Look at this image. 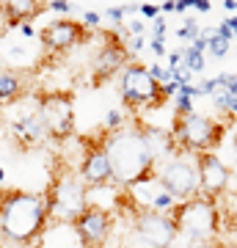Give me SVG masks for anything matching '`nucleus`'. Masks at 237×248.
<instances>
[{"instance_id": "nucleus-31", "label": "nucleus", "mask_w": 237, "mask_h": 248, "mask_svg": "<svg viewBox=\"0 0 237 248\" xmlns=\"http://www.w3.org/2000/svg\"><path fill=\"white\" fill-rule=\"evenodd\" d=\"M152 31H155L152 36H166V33H168V19L163 17V14H160V17L155 19V25H152Z\"/></svg>"}, {"instance_id": "nucleus-17", "label": "nucleus", "mask_w": 237, "mask_h": 248, "mask_svg": "<svg viewBox=\"0 0 237 248\" xmlns=\"http://www.w3.org/2000/svg\"><path fill=\"white\" fill-rule=\"evenodd\" d=\"M28 94V78L14 66H0V108L17 105Z\"/></svg>"}, {"instance_id": "nucleus-13", "label": "nucleus", "mask_w": 237, "mask_h": 248, "mask_svg": "<svg viewBox=\"0 0 237 248\" xmlns=\"http://www.w3.org/2000/svg\"><path fill=\"white\" fill-rule=\"evenodd\" d=\"M78 177L88 190L113 185V169H111V160H108L105 135L97 143L91 141L83 146V155H80V163H78Z\"/></svg>"}, {"instance_id": "nucleus-20", "label": "nucleus", "mask_w": 237, "mask_h": 248, "mask_svg": "<svg viewBox=\"0 0 237 248\" xmlns=\"http://www.w3.org/2000/svg\"><path fill=\"white\" fill-rule=\"evenodd\" d=\"M174 33H176V39H179V42L190 45L193 39H199V36H202V28H199V22H196V19H182V25L176 28Z\"/></svg>"}, {"instance_id": "nucleus-21", "label": "nucleus", "mask_w": 237, "mask_h": 248, "mask_svg": "<svg viewBox=\"0 0 237 248\" xmlns=\"http://www.w3.org/2000/svg\"><path fill=\"white\" fill-rule=\"evenodd\" d=\"M127 127V119H124V110H119V108H111L105 113V119H102V130L105 133H116V130H124Z\"/></svg>"}, {"instance_id": "nucleus-32", "label": "nucleus", "mask_w": 237, "mask_h": 248, "mask_svg": "<svg viewBox=\"0 0 237 248\" xmlns=\"http://www.w3.org/2000/svg\"><path fill=\"white\" fill-rule=\"evenodd\" d=\"M17 31H19V36H22V39H36V36H39V33H36V28H33V22H22Z\"/></svg>"}, {"instance_id": "nucleus-30", "label": "nucleus", "mask_w": 237, "mask_h": 248, "mask_svg": "<svg viewBox=\"0 0 237 248\" xmlns=\"http://www.w3.org/2000/svg\"><path fill=\"white\" fill-rule=\"evenodd\" d=\"M160 91H163V99H171L179 94V83H174V80H168V83H163L160 86Z\"/></svg>"}, {"instance_id": "nucleus-7", "label": "nucleus", "mask_w": 237, "mask_h": 248, "mask_svg": "<svg viewBox=\"0 0 237 248\" xmlns=\"http://www.w3.org/2000/svg\"><path fill=\"white\" fill-rule=\"evenodd\" d=\"M119 97H122L124 108H130V110H158L166 102L160 83L152 78L149 66L138 61H130L124 66L122 78H119Z\"/></svg>"}, {"instance_id": "nucleus-15", "label": "nucleus", "mask_w": 237, "mask_h": 248, "mask_svg": "<svg viewBox=\"0 0 237 248\" xmlns=\"http://www.w3.org/2000/svg\"><path fill=\"white\" fill-rule=\"evenodd\" d=\"M9 135L19 149H36V146H42V143L50 141V133H47L42 116H39V110H36V102H33L31 110L19 113L17 119L9 122Z\"/></svg>"}, {"instance_id": "nucleus-38", "label": "nucleus", "mask_w": 237, "mask_h": 248, "mask_svg": "<svg viewBox=\"0 0 237 248\" xmlns=\"http://www.w3.org/2000/svg\"><path fill=\"white\" fill-rule=\"evenodd\" d=\"M223 9L232 11V14H237V0H223Z\"/></svg>"}, {"instance_id": "nucleus-14", "label": "nucleus", "mask_w": 237, "mask_h": 248, "mask_svg": "<svg viewBox=\"0 0 237 248\" xmlns=\"http://www.w3.org/2000/svg\"><path fill=\"white\" fill-rule=\"evenodd\" d=\"M196 157V169H199V185H202V196L207 199H215L218 202L221 196L226 193L229 179H232V171L223 160L215 155V152H202V155H193Z\"/></svg>"}, {"instance_id": "nucleus-8", "label": "nucleus", "mask_w": 237, "mask_h": 248, "mask_svg": "<svg viewBox=\"0 0 237 248\" xmlns=\"http://www.w3.org/2000/svg\"><path fill=\"white\" fill-rule=\"evenodd\" d=\"M158 179L176 202H190L196 196H202V185H199V169H196V157L176 152L163 163H158Z\"/></svg>"}, {"instance_id": "nucleus-10", "label": "nucleus", "mask_w": 237, "mask_h": 248, "mask_svg": "<svg viewBox=\"0 0 237 248\" xmlns=\"http://www.w3.org/2000/svg\"><path fill=\"white\" fill-rule=\"evenodd\" d=\"M102 39L105 42L97 47V53L91 58V86H102L108 80H113L132 61L127 42H124L127 36L122 31H102Z\"/></svg>"}, {"instance_id": "nucleus-37", "label": "nucleus", "mask_w": 237, "mask_h": 248, "mask_svg": "<svg viewBox=\"0 0 237 248\" xmlns=\"http://www.w3.org/2000/svg\"><path fill=\"white\" fill-rule=\"evenodd\" d=\"M193 9H196V11H202V14H207V11L212 9V3H210V0H196Z\"/></svg>"}, {"instance_id": "nucleus-12", "label": "nucleus", "mask_w": 237, "mask_h": 248, "mask_svg": "<svg viewBox=\"0 0 237 248\" xmlns=\"http://www.w3.org/2000/svg\"><path fill=\"white\" fill-rule=\"evenodd\" d=\"M88 36H91V33L83 28V22H80V19H69V17L53 19V22H47L44 31H39L42 50H44V55H50V58L75 50L78 45L86 42Z\"/></svg>"}, {"instance_id": "nucleus-19", "label": "nucleus", "mask_w": 237, "mask_h": 248, "mask_svg": "<svg viewBox=\"0 0 237 248\" xmlns=\"http://www.w3.org/2000/svg\"><path fill=\"white\" fill-rule=\"evenodd\" d=\"M182 61L193 75H199V72H204V66H207V53L193 50L190 45H182Z\"/></svg>"}, {"instance_id": "nucleus-1", "label": "nucleus", "mask_w": 237, "mask_h": 248, "mask_svg": "<svg viewBox=\"0 0 237 248\" xmlns=\"http://www.w3.org/2000/svg\"><path fill=\"white\" fill-rule=\"evenodd\" d=\"M53 221L44 193L3 190L0 193V237L14 246H33Z\"/></svg>"}, {"instance_id": "nucleus-18", "label": "nucleus", "mask_w": 237, "mask_h": 248, "mask_svg": "<svg viewBox=\"0 0 237 248\" xmlns=\"http://www.w3.org/2000/svg\"><path fill=\"white\" fill-rule=\"evenodd\" d=\"M3 9L9 17V31L19 28L22 22H33L42 11H47L44 0H3Z\"/></svg>"}, {"instance_id": "nucleus-39", "label": "nucleus", "mask_w": 237, "mask_h": 248, "mask_svg": "<svg viewBox=\"0 0 237 248\" xmlns=\"http://www.w3.org/2000/svg\"><path fill=\"white\" fill-rule=\"evenodd\" d=\"M229 116H237V97H235V102H232V110H229Z\"/></svg>"}, {"instance_id": "nucleus-29", "label": "nucleus", "mask_w": 237, "mask_h": 248, "mask_svg": "<svg viewBox=\"0 0 237 248\" xmlns=\"http://www.w3.org/2000/svg\"><path fill=\"white\" fill-rule=\"evenodd\" d=\"M138 14L141 17H146V19H158L160 17V6H155V3H141Z\"/></svg>"}, {"instance_id": "nucleus-6", "label": "nucleus", "mask_w": 237, "mask_h": 248, "mask_svg": "<svg viewBox=\"0 0 237 248\" xmlns=\"http://www.w3.org/2000/svg\"><path fill=\"white\" fill-rule=\"evenodd\" d=\"M176 237H179V232H176L171 213L141 210L132 215L130 232H127L122 248H171Z\"/></svg>"}, {"instance_id": "nucleus-9", "label": "nucleus", "mask_w": 237, "mask_h": 248, "mask_svg": "<svg viewBox=\"0 0 237 248\" xmlns=\"http://www.w3.org/2000/svg\"><path fill=\"white\" fill-rule=\"evenodd\" d=\"M36 110H39L44 127L50 133V141L61 143L75 135V108H72L69 91L53 89V91L36 94Z\"/></svg>"}, {"instance_id": "nucleus-24", "label": "nucleus", "mask_w": 237, "mask_h": 248, "mask_svg": "<svg viewBox=\"0 0 237 248\" xmlns=\"http://www.w3.org/2000/svg\"><path fill=\"white\" fill-rule=\"evenodd\" d=\"M212 102H215V108H218L221 113H226L232 110V102H235V94H229V91H218L215 97H212Z\"/></svg>"}, {"instance_id": "nucleus-25", "label": "nucleus", "mask_w": 237, "mask_h": 248, "mask_svg": "<svg viewBox=\"0 0 237 248\" xmlns=\"http://www.w3.org/2000/svg\"><path fill=\"white\" fill-rule=\"evenodd\" d=\"M47 9L53 11V14L69 17L72 11H75V3H72V0H50V3H47Z\"/></svg>"}, {"instance_id": "nucleus-36", "label": "nucleus", "mask_w": 237, "mask_h": 248, "mask_svg": "<svg viewBox=\"0 0 237 248\" xmlns=\"http://www.w3.org/2000/svg\"><path fill=\"white\" fill-rule=\"evenodd\" d=\"M171 11H176V0H163L160 3V14H171Z\"/></svg>"}, {"instance_id": "nucleus-34", "label": "nucleus", "mask_w": 237, "mask_h": 248, "mask_svg": "<svg viewBox=\"0 0 237 248\" xmlns=\"http://www.w3.org/2000/svg\"><path fill=\"white\" fill-rule=\"evenodd\" d=\"M196 6V0H176V14H185Z\"/></svg>"}, {"instance_id": "nucleus-33", "label": "nucleus", "mask_w": 237, "mask_h": 248, "mask_svg": "<svg viewBox=\"0 0 237 248\" xmlns=\"http://www.w3.org/2000/svg\"><path fill=\"white\" fill-rule=\"evenodd\" d=\"M215 33H218V36H223L226 42H232V39H235V31H232V28H229L226 22H221V25L215 28Z\"/></svg>"}, {"instance_id": "nucleus-27", "label": "nucleus", "mask_w": 237, "mask_h": 248, "mask_svg": "<svg viewBox=\"0 0 237 248\" xmlns=\"http://www.w3.org/2000/svg\"><path fill=\"white\" fill-rule=\"evenodd\" d=\"M146 47H149V50L158 55V58H166V55H168V50H166V36H152Z\"/></svg>"}, {"instance_id": "nucleus-35", "label": "nucleus", "mask_w": 237, "mask_h": 248, "mask_svg": "<svg viewBox=\"0 0 237 248\" xmlns=\"http://www.w3.org/2000/svg\"><path fill=\"white\" fill-rule=\"evenodd\" d=\"M9 31V17H6V9H3V0H0V33Z\"/></svg>"}, {"instance_id": "nucleus-16", "label": "nucleus", "mask_w": 237, "mask_h": 248, "mask_svg": "<svg viewBox=\"0 0 237 248\" xmlns=\"http://www.w3.org/2000/svg\"><path fill=\"white\" fill-rule=\"evenodd\" d=\"M135 122H138V119H135ZM138 127H141V135H143V141H146V146H149V152H152V157L158 160V163H163L166 157H171V155L179 152L171 130L158 127V124H146V122H138Z\"/></svg>"}, {"instance_id": "nucleus-3", "label": "nucleus", "mask_w": 237, "mask_h": 248, "mask_svg": "<svg viewBox=\"0 0 237 248\" xmlns=\"http://www.w3.org/2000/svg\"><path fill=\"white\" fill-rule=\"evenodd\" d=\"M176 223V232L182 234L190 248L193 246H210L215 234L221 232V213L218 202L207 199V196H196L190 202L176 204V210L171 213Z\"/></svg>"}, {"instance_id": "nucleus-28", "label": "nucleus", "mask_w": 237, "mask_h": 248, "mask_svg": "<svg viewBox=\"0 0 237 248\" xmlns=\"http://www.w3.org/2000/svg\"><path fill=\"white\" fill-rule=\"evenodd\" d=\"M124 42H127V50H130V55H138L141 50H143V47L149 45V42H146L143 36H130V39H124Z\"/></svg>"}, {"instance_id": "nucleus-23", "label": "nucleus", "mask_w": 237, "mask_h": 248, "mask_svg": "<svg viewBox=\"0 0 237 248\" xmlns=\"http://www.w3.org/2000/svg\"><path fill=\"white\" fill-rule=\"evenodd\" d=\"M188 113H193V97L176 94L174 97V116H188Z\"/></svg>"}, {"instance_id": "nucleus-2", "label": "nucleus", "mask_w": 237, "mask_h": 248, "mask_svg": "<svg viewBox=\"0 0 237 248\" xmlns=\"http://www.w3.org/2000/svg\"><path fill=\"white\" fill-rule=\"evenodd\" d=\"M105 149L111 169H113V182L122 190L158 177V160L152 157L149 146L141 135L138 122L132 127L116 130V133H105Z\"/></svg>"}, {"instance_id": "nucleus-5", "label": "nucleus", "mask_w": 237, "mask_h": 248, "mask_svg": "<svg viewBox=\"0 0 237 248\" xmlns=\"http://www.w3.org/2000/svg\"><path fill=\"white\" fill-rule=\"evenodd\" d=\"M44 196H47L50 215H53L55 223H69L72 226V221L88 207V187L80 182L78 171L69 169L55 174Z\"/></svg>"}, {"instance_id": "nucleus-4", "label": "nucleus", "mask_w": 237, "mask_h": 248, "mask_svg": "<svg viewBox=\"0 0 237 248\" xmlns=\"http://www.w3.org/2000/svg\"><path fill=\"white\" fill-rule=\"evenodd\" d=\"M171 135L176 141V149L185 155H202V152L218 149L223 141V124L215 122L207 113H188V116H174Z\"/></svg>"}, {"instance_id": "nucleus-26", "label": "nucleus", "mask_w": 237, "mask_h": 248, "mask_svg": "<svg viewBox=\"0 0 237 248\" xmlns=\"http://www.w3.org/2000/svg\"><path fill=\"white\" fill-rule=\"evenodd\" d=\"M80 22H83V28H86L88 33H94V31L102 25V14H99V11H83V19H80Z\"/></svg>"}, {"instance_id": "nucleus-11", "label": "nucleus", "mask_w": 237, "mask_h": 248, "mask_svg": "<svg viewBox=\"0 0 237 248\" xmlns=\"http://www.w3.org/2000/svg\"><path fill=\"white\" fill-rule=\"evenodd\" d=\"M72 232H75L80 248H105L111 240V232H113V213L88 204L72 221Z\"/></svg>"}, {"instance_id": "nucleus-22", "label": "nucleus", "mask_w": 237, "mask_h": 248, "mask_svg": "<svg viewBox=\"0 0 237 248\" xmlns=\"http://www.w3.org/2000/svg\"><path fill=\"white\" fill-rule=\"evenodd\" d=\"M207 33H210V39H207V53H210L212 58H223V55L229 53V42L223 36H218L215 31H207Z\"/></svg>"}, {"instance_id": "nucleus-40", "label": "nucleus", "mask_w": 237, "mask_h": 248, "mask_svg": "<svg viewBox=\"0 0 237 248\" xmlns=\"http://www.w3.org/2000/svg\"><path fill=\"white\" fill-rule=\"evenodd\" d=\"M0 182H6V171H3V166H0Z\"/></svg>"}]
</instances>
